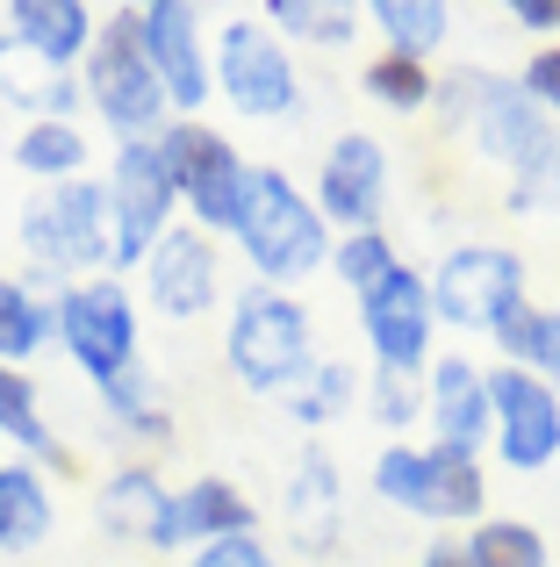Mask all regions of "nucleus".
<instances>
[{
    "mask_svg": "<svg viewBox=\"0 0 560 567\" xmlns=\"http://www.w3.org/2000/svg\"><path fill=\"white\" fill-rule=\"evenodd\" d=\"M331 266H338V280H345L352 295H366V288H381L403 259H395V237L388 230H352V237H338V245H331Z\"/></svg>",
    "mask_w": 560,
    "mask_h": 567,
    "instance_id": "obj_34",
    "label": "nucleus"
},
{
    "mask_svg": "<svg viewBox=\"0 0 560 567\" xmlns=\"http://www.w3.org/2000/svg\"><path fill=\"white\" fill-rule=\"evenodd\" d=\"M230 237L245 245L259 288H294V280H309V274L331 266V223L317 216V202H309L280 166L245 173V208H238V230Z\"/></svg>",
    "mask_w": 560,
    "mask_h": 567,
    "instance_id": "obj_1",
    "label": "nucleus"
},
{
    "mask_svg": "<svg viewBox=\"0 0 560 567\" xmlns=\"http://www.w3.org/2000/svg\"><path fill=\"white\" fill-rule=\"evenodd\" d=\"M166 496L173 488L158 482L144 460H129V467H115L108 482H101V496H94V517L115 532V539H137V546H152L158 539V517H166Z\"/></svg>",
    "mask_w": 560,
    "mask_h": 567,
    "instance_id": "obj_23",
    "label": "nucleus"
},
{
    "mask_svg": "<svg viewBox=\"0 0 560 567\" xmlns=\"http://www.w3.org/2000/svg\"><path fill=\"white\" fill-rule=\"evenodd\" d=\"M280 517H288L302 554H331L338 525H345V496H338V460L323 453V445H302V453H294V482H288V496H280Z\"/></svg>",
    "mask_w": 560,
    "mask_h": 567,
    "instance_id": "obj_19",
    "label": "nucleus"
},
{
    "mask_svg": "<svg viewBox=\"0 0 560 567\" xmlns=\"http://www.w3.org/2000/svg\"><path fill=\"white\" fill-rule=\"evenodd\" d=\"M424 280H432L438 323L475 331V338H496L532 302V295H525V259L504 251V245H453L446 259H438V274H424Z\"/></svg>",
    "mask_w": 560,
    "mask_h": 567,
    "instance_id": "obj_9",
    "label": "nucleus"
},
{
    "mask_svg": "<svg viewBox=\"0 0 560 567\" xmlns=\"http://www.w3.org/2000/svg\"><path fill=\"white\" fill-rule=\"evenodd\" d=\"M137 274H144V302L166 323H195L201 309H216V245L195 223H173Z\"/></svg>",
    "mask_w": 560,
    "mask_h": 567,
    "instance_id": "obj_17",
    "label": "nucleus"
},
{
    "mask_svg": "<svg viewBox=\"0 0 560 567\" xmlns=\"http://www.w3.org/2000/svg\"><path fill=\"white\" fill-rule=\"evenodd\" d=\"M259 22H267L280 43H323V51H331V43L345 51L352 29H360L345 8H331V0H267V8H259Z\"/></svg>",
    "mask_w": 560,
    "mask_h": 567,
    "instance_id": "obj_33",
    "label": "nucleus"
},
{
    "mask_svg": "<svg viewBox=\"0 0 560 567\" xmlns=\"http://www.w3.org/2000/svg\"><path fill=\"white\" fill-rule=\"evenodd\" d=\"M317 216L331 223L338 237L352 230H381V208H388V152L366 130H338L317 158V187H309Z\"/></svg>",
    "mask_w": 560,
    "mask_h": 567,
    "instance_id": "obj_14",
    "label": "nucleus"
},
{
    "mask_svg": "<svg viewBox=\"0 0 560 567\" xmlns=\"http://www.w3.org/2000/svg\"><path fill=\"white\" fill-rule=\"evenodd\" d=\"M496 346H504V367H525V374H539L560 395V309L525 302L518 317L496 331Z\"/></svg>",
    "mask_w": 560,
    "mask_h": 567,
    "instance_id": "obj_31",
    "label": "nucleus"
},
{
    "mask_svg": "<svg viewBox=\"0 0 560 567\" xmlns=\"http://www.w3.org/2000/svg\"><path fill=\"white\" fill-rule=\"evenodd\" d=\"M158 158H166V173H173V194H180V208L195 216V230L201 237H216V230H238V208H245V158H238V144L224 137V130H209L195 115V123H180L173 115L166 130H158Z\"/></svg>",
    "mask_w": 560,
    "mask_h": 567,
    "instance_id": "obj_7",
    "label": "nucleus"
},
{
    "mask_svg": "<svg viewBox=\"0 0 560 567\" xmlns=\"http://www.w3.org/2000/svg\"><path fill=\"white\" fill-rule=\"evenodd\" d=\"M101 395V410H108V424L123 431V439H137V445H166L173 439V410H166V395H158V381H152V367H123L115 381H101L94 388Z\"/></svg>",
    "mask_w": 560,
    "mask_h": 567,
    "instance_id": "obj_24",
    "label": "nucleus"
},
{
    "mask_svg": "<svg viewBox=\"0 0 560 567\" xmlns=\"http://www.w3.org/2000/svg\"><path fill=\"white\" fill-rule=\"evenodd\" d=\"M360 331L366 352H374L381 374H417L432 367V331H438V309H432V280L417 266H395L381 288L360 295Z\"/></svg>",
    "mask_w": 560,
    "mask_h": 567,
    "instance_id": "obj_13",
    "label": "nucleus"
},
{
    "mask_svg": "<svg viewBox=\"0 0 560 567\" xmlns=\"http://www.w3.org/2000/svg\"><path fill=\"white\" fill-rule=\"evenodd\" d=\"M0 101H14L29 123H72V109H80L86 94L65 65H51L43 51H29L22 37L0 29Z\"/></svg>",
    "mask_w": 560,
    "mask_h": 567,
    "instance_id": "obj_20",
    "label": "nucleus"
},
{
    "mask_svg": "<svg viewBox=\"0 0 560 567\" xmlns=\"http://www.w3.org/2000/svg\"><path fill=\"white\" fill-rule=\"evenodd\" d=\"M460 546H467L475 567H553L547 560V532H539L532 517H481Z\"/></svg>",
    "mask_w": 560,
    "mask_h": 567,
    "instance_id": "obj_32",
    "label": "nucleus"
},
{
    "mask_svg": "<svg viewBox=\"0 0 560 567\" xmlns=\"http://www.w3.org/2000/svg\"><path fill=\"white\" fill-rule=\"evenodd\" d=\"M518 86L539 101V109L560 123V43H539L532 58H525V72H518Z\"/></svg>",
    "mask_w": 560,
    "mask_h": 567,
    "instance_id": "obj_37",
    "label": "nucleus"
},
{
    "mask_svg": "<svg viewBox=\"0 0 560 567\" xmlns=\"http://www.w3.org/2000/svg\"><path fill=\"white\" fill-rule=\"evenodd\" d=\"M86 158H94V144H86L80 123H22V137H14V166L43 187L86 181Z\"/></svg>",
    "mask_w": 560,
    "mask_h": 567,
    "instance_id": "obj_25",
    "label": "nucleus"
},
{
    "mask_svg": "<svg viewBox=\"0 0 560 567\" xmlns=\"http://www.w3.org/2000/svg\"><path fill=\"white\" fill-rule=\"evenodd\" d=\"M366 416L388 431V445H403V431L424 424V381L417 374H381L374 367V381H366Z\"/></svg>",
    "mask_w": 560,
    "mask_h": 567,
    "instance_id": "obj_35",
    "label": "nucleus"
},
{
    "mask_svg": "<svg viewBox=\"0 0 560 567\" xmlns=\"http://www.w3.org/2000/svg\"><path fill=\"white\" fill-rule=\"evenodd\" d=\"M101 187H108V237H115L108 274H115V266H144L158 251V237L173 230V208H180L158 144L152 137H144V144H115L108 181H101Z\"/></svg>",
    "mask_w": 560,
    "mask_h": 567,
    "instance_id": "obj_10",
    "label": "nucleus"
},
{
    "mask_svg": "<svg viewBox=\"0 0 560 567\" xmlns=\"http://www.w3.org/2000/svg\"><path fill=\"white\" fill-rule=\"evenodd\" d=\"M374 496L409 517L475 532L489 517V474H481V453H460V445H438V439L432 445H381Z\"/></svg>",
    "mask_w": 560,
    "mask_h": 567,
    "instance_id": "obj_4",
    "label": "nucleus"
},
{
    "mask_svg": "<svg viewBox=\"0 0 560 567\" xmlns=\"http://www.w3.org/2000/svg\"><path fill=\"white\" fill-rule=\"evenodd\" d=\"M8 37H22L29 51H43L51 65H86V51H94L101 37V14L86 8V0H14L8 8Z\"/></svg>",
    "mask_w": 560,
    "mask_h": 567,
    "instance_id": "obj_21",
    "label": "nucleus"
},
{
    "mask_svg": "<svg viewBox=\"0 0 560 567\" xmlns=\"http://www.w3.org/2000/svg\"><path fill=\"white\" fill-rule=\"evenodd\" d=\"M0 439H14L22 453L51 460V467H72V453L51 439V424H43V395H37V381H29L22 367H8V360H0Z\"/></svg>",
    "mask_w": 560,
    "mask_h": 567,
    "instance_id": "obj_28",
    "label": "nucleus"
},
{
    "mask_svg": "<svg viewBox=\"0 0 560 567\" xmlns=\"http://www.w3.org/2000/svg\"><path fill=\"white\" fill-rule=\"evenodd\" d=\"M216 86H224V101L238 115H252V123H273V115H294L302 109V72H294L288 43L273 37L267 22H224V37H216Z\"/></svg>",
    "mask_w": 560,
    "mask_h": 567,
    "instance_id": "obj_11",
    "label": "nucleus"
},
{
    "mask_svg": "<svg viewBox=\"0 0 560 567\" xmlns=\"http://www.w3.org/2000/svg\"><path fill=\"white\" fill-rule=\"evenodd\" d=\"M129 22H137V43H144V58H152L158 86H166L173 115L195 123L216 94V58H209L201 8H187V0H144V8H129Z\"/></svg>",
    "mask_w": 560,
    "mask_h": 567,
    "instance_id": "obj_12",
    "label": "nucleus"
},
{
    "mask_svg": "<svg viewBox=\"0 0 560 567\" xmlns=\"http://www.w3.org/2000/svg\"><path fill=\"white\" fill-rule=\"evenodd\" d=\"M432 109L446 115V137L460 130V137L475 144L489 166H504V173H525L553 144V115L539 109L518 80H496V72H475V65L446 72Z\"/></svg>",
    "mask_w": 560,
    "mask_h": 567,
    "instance_id": "obj_2",
    "label": "nucleus"
},
{
    "mask_svg": "<svg viewBox=\"0 0 560 567\" xmlns=\"http://www.w3.org/2000/svg\"><path fill=\"white\" fill-rule=\"evenodd\" d=\"M424 567H475V560H467V546H460V539H438L432 554H424Z\"/></svg>",
    "mask_w": 560,
    "mask_h": 567,
    "instance_id": "obj_40",
    "label": "nucleus"
},
{
    "mask_svg": "<svg viewBox=\"0 0 560 567\" xmlns=\"http://www.w3.org/2000/svg\"><path fill=\"white\" fill-rule=\"evenodd\" d=\"M317 360V331H309V309L294 288H245L230 302V323H224V367L238 388L252 395H280L302 367Z\"/></svg>",
    "mask_w": 560,
    "mask_h": 567,
    "instance_id": "obj_3",
    "label": "nucleus"
},
{
    "mask_svg": "<svg viewBox=\"0 0 560 567\" xmlns=\"http://www.w3.org/2000/svg\"><path fill=\"white\" fill-rule=\"evenodd\" d=\"M504 22L532 29V37H553L560 29V0H504Z\"/></svg>",
    "mask_w": 560,
    "mask_h": 567,
    "instance_id": "obj_39",
    "label": "nucleus"
},
{
    "mask_svg": "<svg viewBox=\"0 0 560 567\" xmlns=\"http://www.w3.org/2000/svg\"><path fill=\"white\" fill-rule=\"evenodd\" d=\"M51 309H58V346L72 352V367H80L94 388L144 360L137 352V295H129L115 274L65 280V288L51 295Z\"/></svg>",
    "mask_w": 560,
    "mask_h": 567,
    "instance_id": "obj_8",
    "label": "nucleus"
},
{
    "mask_svg": "<svg viewBox=\"0 0 560 567\" xmlns=\"http://www.w3.org/2000/svg\"><path fill=\"white\" fill-rule=\"evenodd\" d=\"M489 410H496V460L510 474H547L560 460V395L525 367H489Z\"/></svg>",
    "mask_w": 560,
    "mask_h": 567,
    "instance_id": "obj_15",
    "label": "nucleus"
},
{
    "mask_svg": "<svg viewBox=\"0 0 560 567\" xmlns=\"http://www.w3.org/2000/svg\"><path fill=\"white\" fill-rule=\"evenodd\" d=\"M360 86L374 109H395V115H424L438 101V72L424 58H403V51H374L360 65Z\"/></svg>",
    "mask_w": 560,
    "mask_h": 567,
    "instance_id": "obj_29",
    "label": "nucleus"
},
{
    "mask_svg": "<svg viewBox=\"0 0 560 567\" xmlns=\"http://www.w3.org/2000/svg\"><path fill=\"white\" fill-rule=\"evenodd\" d=\"M51 338H58V309L43 302L37 288H22V280L0 274V360L22 367V360H37Z\"/></svg>",
    "mask_w": 560,
    "mask_h": 567,
    "instance_id": "obj_30",
    "label": "nucleus"
},
{
    "mask_svg": "<svg viewBox=\"0 0 560 567\" xmlns=\"http://www.w3.org/2000/svg\"><path fill=\"white\" fill-rule=\"evenodd\" d=\"M187 567H280L259 539H216L201 546V554H187Z\"/></svg>",
    "mask_w": 560,
    "mask_h": 567,
    "instance_id": "obj_38",
    "label": "nucleus"
},
{
    "mask_svg": "<svg viewBox=\"0 0 560 567\" xmlns=\"http://www.w3.org/2000/svg\"><path fill=\"white\" fill-rule=\"evenodd\" d=\"M80 94L123 144H144L173 123V101H166V86H158L152 58H144L129 14H108V22H101L94 51H86V65H80Z\"/></svg>",
    "mask_w": 560,
    "mask_h": 567,
    "instance_id": "obj_5",
    "label": "nucleus"
},
{
    "mask_svg": "<svg viewBox=\"0 0 560 567\" xmlns=\"http://www.w3.org/2000/svg\"><path fill=\"white\" fill-rule=\"evenodd\" d=\"M424 424H432L438 445H460V453H481L496 431L489 410V367H475L467 352H446V360L424 367Z\"/></svg>",
    "mask_w": 560,
    "mask_h": 567,
    "instance_id": "obj_18",
    "label": "nucleus"
},
{
    "mask_svg": "<svg viewBox=\"0 0 560 567\" xmlns=\"http://www.w3.org/2000/svg\"><path fill=\"white\" fill-rule=\"evenodd\" d=\"M366 22L381 29V51L424 58V65H432V51L453 37V8H446V0H374Z\"/></svg>",
    "mask_w": 560,
    "mask_h": 567,
    "instance_id": "obj_26",
    "label": "nucleus"
},
{
    "mask_svg": "<svg viewBox=\"0 0 560 567\" xmlns=\"http://www.w3.org/2000/svg\"><path fill=\"white\" fill-rule=\"evenodd\" d=\"M22 251L37 259V274H72L94 280L108 274L115 237H108V187L101 181H58L43 194H29L22 208Z\"/></svg>",
    "mask_w": 560,
    "mask_h": 567,
    "instance_id": "obj_6",
    "label": "nucleus"
},
{
    "mask_svg": "<svg viewBox=\"0 0 560 567\" xmlns=\"http://www.w3.org/2000/svg\"><path fill=\"white\" fill-rule=\"evenodd\" d=\"M352 395H360V374H352L345 360H309L302 374L280 388V410L317 431V424H338V416L352 410Z\"/></svg>",
    "mask_w": 560,
    "mask_h": 567,
    "instance_id": "obj_27",
    "label": "nucleus"
},
{
    "mask_svg": "<svg viewBox=\"0 0 560 567\" xmlns=\"http://www.w3.org/2000/svg\"><path fill=\"white\" fill-rule=\"evenodd\" d=\"M252 532H259L252 496H245L238 482H224V474H201V482H187V488L166 496L152 554H201V546H216V539H252Z\"/></svg>",
    "mask_w": 560,
    "mask_h": 567,
    "instance_id": "obj_16",
    "label": "nucleus"
},
{
    "mask_svg": "<svg viewBox=\"0 0 560 567\" xmlns=\"http://www.w3.org/2000/svg\"><path fill=\"white\" fill-rule=\"evenodd\" d=\"M504 208H510V216H560V137H553L525 173H510Z\"/></svg>",
    "mask_w": 560,
    "mask_h": 567,
    "instance_id": "obj_36",
    "label": "nucleus"
},
{
    "mask_svg": "<svg viewBox=\"0 0 560 567\" xmlns=\"http://www.w3.org/2000/svg\"><path fill=\"white\" fill-rule=\"evenodd\" d=\"M58 525V496L29 460H0V554H37Z\"/></svg>",
    "mask_w": 560,
    "mask_h": 567,
    "instance_id": "obj_22",
    "label": "nucleus"
}]
</instances>
